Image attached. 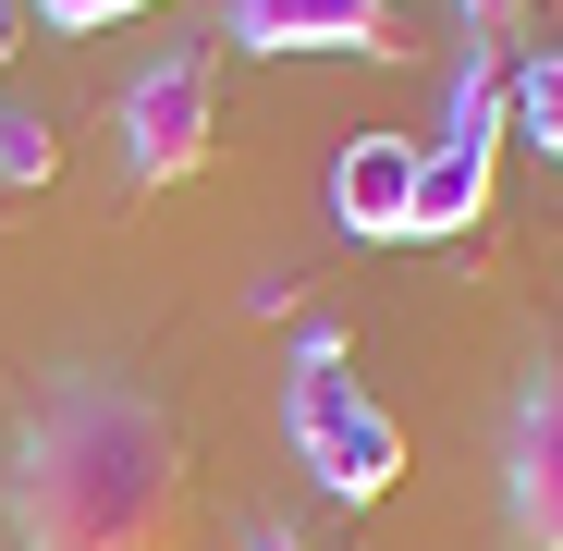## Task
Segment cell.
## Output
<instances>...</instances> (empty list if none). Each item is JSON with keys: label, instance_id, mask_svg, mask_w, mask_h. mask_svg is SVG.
Instances as JSON below:
<instances>
[{"label": "cell", "instance_id": "cell-1", "mask_svg": "<svg viewBox=\"0 0 563 551\" xmlns=\"http://www.w3.org/2000/svg\"><path fill=\"white\" fill-rule=\"evenodd\" d=\"M25 551H184V429L123 381H62L0 478Z\"/></svg>", "mask_w": 563, "mask_h": 551}, {"label": "cell", "instance_id": "cell-2", "mask_svg": "<svg viewBox=\"0 0 563 551\" xmlns=\"http://www.w3.org/2000/svg\"><path fill=\"white\" fill-rule=\"evenodd\" d=\"M282 441H295V466H307L331 503H380V491L405 478L393 405H367L343 367H295V381H282Z\"/></svg>", "mask_w": 563, "mask_h": 551}, {"label": "cell", "instance_id": "cell-3", "mask_svg": "<svg viewBox=\"0 0 563 551\" xmlns=\"http://www.w3.org/2000/svg\"><path fill=\"white\" fill-rule=\"evenodd\" d=\"M503 62L490 49H465L453 62V99H441V147H417V233H478L490 209V172H503Z\"/></svg>", "mask_w": 563, "mask_h": 551}, {"label": "cell", "instance_id": "cell-4", "mask_svg": "<svg viewBox=\"0 0 563 551\" xmlns=\"http://www.w3.org/2000/svg\"><path fill=\"white\" fill-rule=\"evenodd\" d=\"M123 159L135 184H184L209 159V62H147L123 86Z\"/></svg>", "mask_w": 563, "mask_h": 551}, {"label": "cell", "instance_id": "cell-5", "mask_svg": "<svg viewBox=\"0 0 563 551\" xmlns=\"http://www.w3.org/2000/svg\"><path fill=\"white\" fill-rule=\"evenodd\" d=\"M503 503H515V539H527V551H563V367H539L527 405H515Z\"/></svg>", "mask_w": 563, "mask_h": 551}, {"label": "cell", "instance_id": "cell-6", "mask_svg": "<svg viewBox=\"0 0 563 551\" xmlns=\"http://www.w3.org/2000/svg\"><path fill=\"white\" fill-rule=\"evenodd\" d=\"M331 221L367 233V245H405L417 233V147L405 135H355L331 159Z\"/></svg>", "mask_w": 563, "mask_h": 551}, {"label": "cell", "instance_id": "cell-7", "mask_svg": "<svg viewBox=\"0 0 563 551\" xmlns=\"http://www.w3.org/2000/svg\"><path fill=\"white\" fill-rule=\"evenodd\" d=\"M245 49H393V0H233Z\"/></svg>", "mask_w": 563, "mask_h": 551}, {"label": "cell", "instance_id": "cell-8", "mask_svg": "<svg viewBox=\"0 0 563 551\" xmlns=\"http://www.w3.org/2000/svg\"><path fill=\"white\" fill-rule=\"evenodd\" d=\"M503 99H515V123H527V135L563 159V49H539L527 74H503Z\"/></svg>", "mask_w": 563, "mask_h": 551}, {"label": "cell", "instance_id": "cell-9", "mask_svg": "<svg viewBox=\"0 0 563 551\" xmlns=\"http://www.w3.org/2000/svg\"><path fill=\"white\" fill-rule=\"evenodd\" d=\"M0 172L37 184V172H49V123H0Z\"/></svg>", "mask_w": 563, "mask_h": 551}, {"label": "cell", "instance_id": "cell-10", "mask_svg": "<svg viewBox=\"0 0 563 551\" xmlns=\"http://www.w3.org/2000/svg\"><path fill=\"white\" fill-rule=\"evenodd\" d=\"M37 13H49V25H74V37H86V25H123V13H147V0H37Z\"/></svg>", "mask_w": 563, "mask_h": 551}, {"label": "cell", "instance_id": "cell-11", "mask_svg": "<svg viewBox=\"0 0 563 551\" xmlns=\"http://www.w3.org/2000/svg\"><path fill=\"white\" fill-rule=\"evenodd\" d=\"M453 13H465V25H478V37H503V25L527 13V0H453Z\"/></svg>", "mask_w": 563, "mask_h": 551}, {"label": "cell", "instance_id": "cell-12", "mask_svg": "<svg viewBox=\"0 0 563 551\" xmlns=\"http://www.w3.org/2000/svg\"><path fill=\"white\" fill-rule=\"evenodd\" d=\"M13 37H25V0H0V62H13Z\"/></svg>", "mask_w": 563, "mask_h": 551}, {"label": "cell", "instance_id": "cell-13", "mask_svg": "<svg viewBox=\"0 0 563 551\" xmlns=\"http://www.w3.org/2000/svg\"><path fill=\"white\" fill-rule=\"evenodd\" d=\"M245 551H307V539H282V527H257V539H245Z\"/></svg>", "mask_w": 563, "mask_h": 551}]
</instances>
